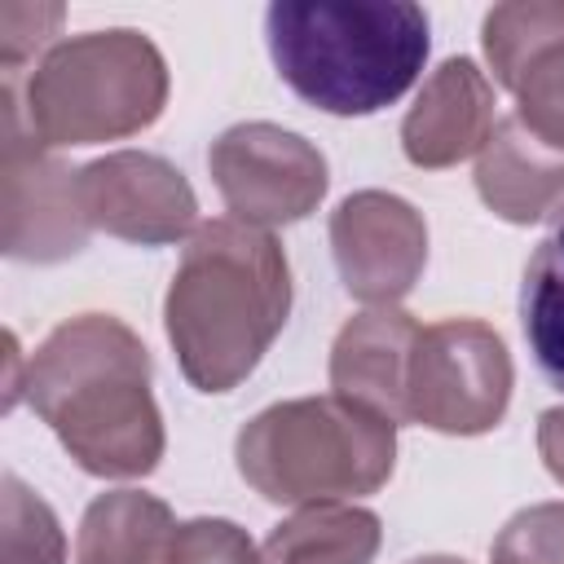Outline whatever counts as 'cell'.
<instances>
[{
    "mask_svg": "<svg viewBox=\"0 0 564 564\" xmlns=\"http://www.w3.org/2000/svg\"><path fill=\"white\" fill-rule=\"evenodd\" d=\"M361 463L379 480L392 471V419L344 401H291L264 410L238 436L242 476L273 502H300L317 494H366L348 467Z\"/></svg>",
    "mask_w": 564,
    "mask_h": 564,
    "instance_id": "obj_3",
    "label": "cell"
},
{
    "mask_svg": "<svg viewBox=\"0 0 564 564\" xmlns=\"http://www.w3.org/2000/svg\"><path fill=\"white\" fill-rule=\"evenodd\" d=\"M291 282L273 238L234 220L203 225L167 291V335L189 383L229 392L286 322Z\"/></svg>",
    "mask_w": 564,
    "mask_h": 564,
    "instance_id": "obj_2",
    "label": "cell"
},
{
    "mask_svg": "<svg viewBox=\"0 0 564 564\" xmlns=\"http://www.w3.org/2000/svg\"><path fill=\"white\" fill-rule=\"evenodd\" d=\"M427 13L405 0H278L264 40L282 84L339 119L401 101L427 62Z\"/></svg>",
    "mask_w": 564,
    "mask_h": 564,
    "instance_id": "obj_1",
    "label": "cell"
},
{
    "mask_svg": "<svg viewBox=\"0 0 564 564\" xmlns=\"http://www.w3.org/2000/svg\"><path fill=\"white\" fill-rule=\"evenodd\" d=\"M163 62L137 31H93L62 44L31 79V119L53 145L150 123L163 106Z\"/></svg>",
    "mask_w": 564,
    "mask_h": 564,
    "instance_id": "obj_4",
    "label": "cell"
},
{
    "mask_svg": "<svg viewBox=\"0 0 564 564\" xmlns=\"http://www.w3.org/2000/svg\"><path fill=\"white\" fill-rule=\"evenodd\" d=\"M216 145L229 150L234 159L260 167L256 181L225 189V198H229V207H234L238 216H256V220H300V216L322 198V189L278 181V163H291V159L304 150V137L278 132V128H269V123H251V128L225 132Z\"/></svg>",
    "mask_w": 564,
    "mask_h": 564,
    "instance_id": "obj_6",
    "label": "cell"
},
{
    "mask_svg": "<svg viewBox=\"0 0 564 564\" xmlns=\"http://www.w3.org/2000/svg\"><path fill=\"white\" fill-rule=\"evenodd\" d=\"M172 516L145 494L97 498L84 516L79 564H163Z\"/></svg>",
    "mask_w": 564,
    "mask_h": 564,
    "instance_id": "obj_8",
    "label": "cell"
},
{
    "mask_svg": "<svg viewBox=\"0 0 564 564\" xmlns=\"http://www.w3.org/2000/svg\"><path fill=\"white\" fill-rule=\"evenodd\" d=\"M172 564H256L251 542L229 520H194L172 538Z\"/></svg>",
    "mask_w": 564,
    "mask_h": 564,
    "instance_id": "obj_10",
    "label": "cell"
},
{
    "mask_svg": "<svg viewBox=\"0 0 564 564\" xmlns=\"http://www.w3.org/2000/svg\"><path fill=\"white\" fill-rule=\"evenodd\" d=\"M520 330H524L538 375L555 392H564V212L524 264Z\"/></svg>",
    "mask_w": 564,
    "mask_h": 564,
    "instance_id": "obj_7",
    "label": "cell"
},
{
    "mask_svg": "<svg viewBox=\"0 0 564 564\" xmlns=\"http://www.w3.org/2000/svg\"><path fill=\"white\" fill-rule=\"evenodd\" d=\"M436 88L449 110H441V101L432 93H423L405 119V154L414 163H449L480 145L489 93H485V79L476 75V66L467 57L445 62L436 70Z\"/></svg>",
    "mask_w": 564,
    "mask_h": 564,
    "instance_id": "obj_5",
    "label": "cell"
},
{
    "mask_svg": "<svg viewBox=\"0 0 564 564\" xmlns=\"http://www.w3.org/2000/svg\"><path fill=\"white\" fill-rule=\"evenodd\" d=\"M379 546L370 511H308L278 524L264 542L269 564H366Z\"/></svg>",
    "mask_w": 564,
    "mask_h": 564,
    "instance_id": "obj_9",
    "label": "cell"
}]
</instances>
